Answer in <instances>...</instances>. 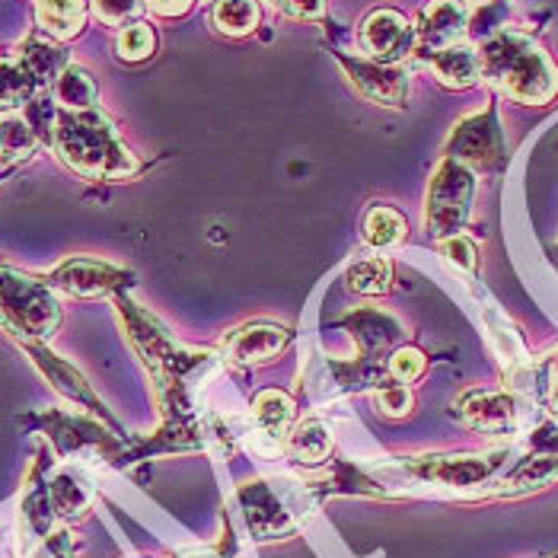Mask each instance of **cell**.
I'll return each instance as SVG.
<instances>
[{
	"label": "cell",
	"mask_w": 558,
	"mask_h": 558,
	"mask_svg": "<svg viewBox=\"0 0 558 558\" xmlns=\"http://www.w3.org/2000/svg\"><path fill=\"white\" fill-rule=\"evenodd\" d=\"M482 81L523 106H546L558 96V68L536 39L498 29L478 45Z\"/></svg>",
	"instance_id": "obj_1"
},
{
	"label": "cell",
	"mask_w": 558,
	"mask_h": 558,
	"mask_svg": "<svg viewBox=\"0 0 558 558\" xmlns=\"http://www.w3.org/2000/svg\"><path fill=\"white\" fill-rule=\"evenodd\" d=\"M51 144L58 157L84 179H129L137 172V160L119 137L109 116L99 109H58Z\"/></svg>",
	"instance_id": "obj_2"
},
{
	"label": "cell",
	"mask_w": 558,
	"mask_h": 558,
	"mask_svg": "<svg viewBox=\"0 0 558 558\" xmlns=\"http://www.w3.org/2000/svg\"><path fill=\"white\" fill-rule=\"evenodd\" d=\"M517 460V447H492L482 453H422V457H402L389 473H396L399 485H425L440 495H495L501 475L511 470Z\"/></svg>",
	"instance_id": "obj_3"
},
{
	"label": "cell",
	"mask_w": 558,
	"mask_h": 558,
	"mask_svg": "<svg viewBox=\"0 0 558 558\" xmlns=\"http://www.w3.org/2000/svg\"><path fill=\"white\" fill-rule=\"evenodd\" d=\"M253 539H284L316 511V492L288 475L256 478L236 492Z\"/></svg>",
	"instance_id": "obj_4"
},
{
	"label": "cell",
	"mask_w": 558,
	"mask_h": 558,
	"mask_svg": "<svg viewBox=\"0 0 558 558\" xmlns=\"http://www.w3.org/2000/svg\"><path fill=\"white\" fill-rule=\"evenodd\" d=\"M0 326L13 336L48 339L61 326V306L43 281L0 268Z\"/></svg>",
	"instance_id": "obj_5"
},
{
	"label": "cell",
	"mask_w": 558,
	"mask_h": 558,
	"mask_svg": "<svg viewBox=\"0 0 558 558\" xmlns=\"http://www.w3.org/2000/svg\"><path fill=\"white\" fill-rule=\"evenodd\" d=\"M475 202V172L450 157L440 160L434 170L425 198V230L440 243L447 236H457L466 230L473 217Z\"/></svg>",
	"instance_id": "obj_6"
},
{
	"label": "cell",
	"mask_w": 558,
	"mask_h": 558,
	"mask_svg": "<svg viewBox=\"0 0 558 558\" xmlns=\"http://www.w3.org/2000/svg\"><path fill=\"white\" fill-rule=\"evenodd\" d=\"M444 157L470 167L473 172L501 170L508 163V144H505V131H501V119H498V106L488 102L485 109L457 122V129L447 137Z\"/></svg>",
	"instance_id": "obj_7"
},
{
	"label": "cell",
	"mask_w": 558,
	"mask_h": 558,
	"mask_svg": "<svg viewBox=\"0 0 558 558\" xmlns=\"http://www.w3.org/2000/svg\"><path fill=\"white\" fill-rule=\"evenodd\" d=\"M453 415L466 428L482 430V434H517L523 425L526 405L514 389L475 387L457 396Z\"/></svg>",
	"instance_id": "obj_8"
},
{
	"label": "cell",
	"mask_w": 558,
	"mask_h": 558,
	"mask_svg": "<svg viewBox=\"0 0 558 558\" xmlns=\"http://www.w3.org/2000/svg\"><path fill=\"white\" fill-rule=\"evenodd\" d=\"M553 482H558V430L553 425H543L530 437V453H520L511 470L501 475L495 495L520 498Z\"/></svg>",
	"instance_id": "obj_9"
},
{
	"label": "cell",
	"mask_w": 558,
	"mask_h": 558,
	"mask_svg": "<svg viewBox=\"0 0 558 558\" xmlns=\"http://www.w3.org/2000/svg\"><path fill=\"white\" fill-rule=\"evenodd\" d=\"M332 58L344 68V77L351 86L374 106L402 109L409 99V74L399 64H380L374 58H348L342 51H332Z\"/></svg>",
	"instance_id": "obj_10"
},
{
	"label": "cell",
	"mask_w": 558,
	"mask_h": 558,
	"mask_svg": "<svg viewBox=\"0 0 558 558\" xmlns=\"http://www.w3.org/2000/svg\"><path fill=\"white\" fill-rule=\"evenodd\" d=\"M357 39L367 58L380 64H399L409 54H415V23H409L405 13L380 7L367 13V20L357 29Z\"/></svg>",
	"instance_id": "obj_11"
},
{
	"label": "cell",
	"mask_w": 558,
	"mask_h": 558,
	"mask_svg": "<svg viewBox=\"0 0 558 558\" xmlns=\"http://www.w3.org/2000/svg\"><path fill=\"white\" fill-rule=\"evenodd\" d=\"M470 36V7L463 0H430L415 23V54L425 61L450 45L466 43Z\"/></svg>",
	"instance_id": "obj_12"
},
{
	"label": "cell",
	"mask_w": 558,
	"mask_h": 558,
	"mask_svg": "<svg viewBox=\"0 0 558 558\" xmlns=\"http://www.w3.org/2000/svg\"><path fill=\"white\" fill-rule=\"evenodd\" d=\"M291 342V332L275 323H246L236 326L223 336L220 342V357L233 367H253L278 357L284 344Z\"/></svg>",
	"instance_id": "obj_13"
},
{
	"label": "cell",
	"mask_w": 558,
	"mask_h": 558,
	"mask_svg": "<svg viewBox=\"0 0 558 558\" xmlns=\"http://www.w3.org/2000/svg\"><path fill=\"white\" fill-rule=\"evenodd\" d=\"M129 271L109 265V262H96V258H68L51 271V288L71 294V298H102L109 291H116L119 284H125Z\"/></svg>",
	"instance_id": "obj_14"
},
{
	"label": "cell",
	"mask_w": 558,
	"mask_h": 558,
	"mask_svg": "<svg viewBox=\"0 0 558 558\" xmlns=\"http://www.w3.org/2000/svg\"><path fill=\"white\" fill-rule=\"evenodd\" d=\"M437 84L447 86V89H470L482 81V64H478V48L470 43L450 45L437 54L425 58Z\"/></svg>",
	"instance_id": "obj_15"
},
{
	"label": "cell",
	"mask_w": 558,
	"mask_h": 558,
	"mask_svg": "<svg viewBox=\"0 0 558 558\" xmlns=\"http://www.w3.org/2000/svg\"><path fill=\"white\" fill-rule=\"evenodd\" d=\"M253 418H256L258 434L278 450H284V437L298 418V405L288 392L281 389H262L253 399Z\"/></svg>",
	"instance_id": "obj_16"
},
{
	"label": "cell",
	"mask_w": 558,
	"mask_h": 558,
	"mask_svg": "<svg viewBox=\"0 0 558 558\" xmlns=\"http://www.w3.org/2000/svg\"><path fill=\"white\" fill-rule=\"evenodd\" d=\"M485 326H488V336L495 342V351L505 364V374L514 380L520 374L530 371V354H526V344L520 339L517 326L495 306H485Z\"/></svg>",
	"instance_id": "obj_17"
},
{
	"label": "cell",
	"mask_w": 558,
	"mask_h": 558,
	"mask_svg": "<svg viewBox=\"0 0 558 558\" xmlns=\"http://www.w3.org/2000/svg\"><path fill=\"white\" fill-rule=\"evenodd\" d=\"M284 453L301 466H323L332 457V437L319 418H306L298 428L288 430Z\"/></svg>",
	"instance_id": "obj_18"
},
{
	"label": "cell",
	"mask_w": 558,
	"mask_h": 558,
	"mask_svg": "<svg viewBox=\"0 0 558 558\" xmlns=\"http://www.w3.org/2000/svg\"><path fill=\"white\" fill-rule=\"evenodd\" d=\"M36 23L58 43L81 36L86 26V0H36Z\"/></svg>",
	"instance_id": "obj_19"
},
{
	"label": "cell",
	"mask_w": 558,
	"mask_h": 558,
	"mask_svg": "<svg viewBox=\"0 0 558 558\" xmlns=\"http://www.w3.org/2000/svg\"><path fill=\"white\" fill-rule=\"evenodd\" d=\"M361 236L371 250L377 253H389L396 246L405 243L409 236V220L399 215L392 205H371L364 211V223H361Z\"/></svg>",
	"instance_id": "obj_20"
},
{
	"label": "cell",
	"mask_w": 558,
	"mask_h": 558,
	"mask_svg": "<svg viewBox=\"0 0 558 558\" xmlns=\"http://www.w3.org/2000/svg\"><path fill=\"white\" fill-rule=\"evenodd\" d=\"M48 498H51L54 514L64 520H77L93 505V485L77 470H61L48 482Z\"/></svg>",
	"instance_id": "obj_21"
},
{
	"label": "cell",
	"mask_w": 558,
	"mask_h": 558,
	"mask_svg": "<svg viewBox=\"0 0 558 558\" xmlns=\"http://www.w3.org/2000/svg\"><path fill=\"white\" fill-rule=\"evenodd\" d=\"M344 288L361 298H384L392 291V262L387 256L354 258L344 271Z\"/></svg>",
	"instance_id": "obj_22"
},
{
	"label": "cell",
	"mask_w": 558,
	"mask_h": 558,
	"mask_svg": "<svg viewBox=\"0 0 558 558\" xmlns=\"http://www.w3.org/2000/svg\"><path fill=\"white\" fill-rule=\"evenodd\" d=\"M36 141H39V134L29 119H23L16 112H0V163L3 167L29 160L36 154Z\"/></svg>",
	"instance_id": "obj_23"
},
{
	"label": "cell",
	"mask_w": 558,
	"mask_h": 558,
	"mask_svg": "<svg viewBox=\"0 0 558 558\" xmlns=\"http://www.w3.org/2000/svg\"><path fill=\"white\" fill-rule=\"evenodd\" d=\"M54 96H58L61 109L84 112V109H96L99 86H96V81L89 77V71H86V68H81V64H68V68L58 74Z\"/></svg>",
	"instance_id": "obj_24"
},
{
	"label": "cell",
	"mask_w": 558,
	"mask_h": 558,
	"mask_svg": "<svg viewBox=\"0 0 558 558\" xmlns=\"http://www.w3.org/2000/svg\"><path fill=\"white\" fill-rule=\"evenodd\" d=\"M262 20V10H258V0H217L211 7V23H215L217 33L223 36H250Z\"/></svg>",
	"instance_id": "obj_25"
},
{
	"label": "cell",
	"mask_w": 558,
	"mask_h": 558,
	"mask_svg": "<svg viewBox=\"0 0 558 558\" xmlns=\"http://www.w3.org/2000/svg\"><path fill=\"white\" fill-rule=\"evenodd\" d=\"M374 405L387 418H405L415 409V392L409 384H399L389 377L380 387H374Z\"/></svg>",
	"instance_id": "obj_26"
},
{
	"label": "cell",
	"mask_w": 558,
	"mask_h": 558,
	"mask_svg": "<svg viewBox=\"0 0 558 558\" xmlns=\"http://www.w3.org/2000/svg\"><path fill=\"white\" fill-rule=\"evenodd\" d=\"M154 48H157V36H154V29L144 26V23H131V26H125V29L119 33V39H116V54H119L122 61H131V64L147 61V58L154 54Z\"/></svg>",
	"instance_id": "obj_27"
},
{
	"label": "cell",
	"mask_w": 558,
	"mask_h": 558,
	"mask_svg": "<svg viewBox=\"0 0 558 558\" xmlns=\"http://www.w3.org/2000/svg\"><path fill=\"white\" fill-rule=\"evenodd\" d=\"M440 256L450 268H457L460 275L475 278L478 275V246L470 233H457V236H447L440 240Z\"/></svg>",
	"instance_id": "obj_28"
},
{
	"label": "cell",
	"mask_w": 558,
	"mask_h": 558,
	"mask_svg": "<svg viewBox=\"0 0 558 558\" xmlns=\"http://www.w3.org/2000/svg\"><path fill=\"white\" fill-rule=\"evenodd\" d=\"M64 51L48 43H33L23 51V68L33 81H45V77H58L64 68Z\"/></svg>",
	"instance_id": "obj_29"
},
{
	"label": "cell",
	"mask_w": 558,
	"mask_h": 558,
	"mask_svg": "<svg viewBox=\"0 0 558 558\" xmlns=\"http://www.w3.org/2000/svg\"><path fill=\"white\" fill-rule=\"evenodd\" d=\"M33 354H36V361L45 367V374L54 380V387L61 389V392H68L71 399H77V402H86V405H96V399H93V392L86 389L84 377H77L71 367H64V364H58V361H45V351L43 348H33Z\"/></svg>",
	"instance_id": "obj_30"
},
{
	"label": "cell",
	"mask_w": 558,
	"mask_h": 558,
	"mask_svg": "<svg viewBox=\"0 0 558 558\" xmlns=\"http://www.w3.org/2000/svg\"><path fill=\"white\" fill-rule=\"evenodd\" d=\"M387 371L389 377L399 380V384H415V380H422V374L428 371V357H425V351H418V348H412V344H399V348L389 354Z\"/></svg>",
	"instance_id": "obj_31"
},
{
	"label": "cell",
	"mask_w": 558,
	"mask_h": 558,
	"mask_svg": "<svg viewBox=\"0 0 558 558\" xmlns=\"http://www.w3.org/2000/svg\"><path fill=\"white\" fill-rule=\"evenodd\" d=\"M147 10V0H93V13L106 26H131Z\"/></svg>",
	"instance_id": "obj_32"
},
{
	"label": "cell",
	"mask_w": 558,
	"mask_h": 558,
	"mask_svg": "<svg viewBox=\"0 0 558 558\" xmlns=\"http://www.w3.org/2000/svg\"><path fill=\"white\" fill-rule=\"evenodd\" d=\"M33 77L26 74V68H13V64H0V109L23 102L33 93Z\"/></svg>",
	"instance_id": "obj_33"
},
{
	"label": "cell",
	"mask_w": 558,
	"mask_h": 558,
	"mask_svg": "<svg viewBox=\"0 0 558 558\" xmlns=\"http://www.w3.org/2000/svg\"><path fill=\"white\" fill-rule=\"evenodd\" d=\"M271 3L291 16H301V20H316L323 13V0H271Z\"/></svg>",
	"instance_id": "obj_34"
},
{
	"label": "cell",
	"mask_w": 558,
	"mask_h": 558,
	"mask_svg": "<svg viewBox=\"0 0 558 558\" xmlns=\"http://www.w3.org/2000/svg\"><path fill=\"white\" fill-rule=\"evenodd\" d=\"M546 371H549V389H546V405L549 412L558 418V348L549 354L546 361Z\"/></svg>",
	"instance_id": "obj_35"
},
{
	"label": "cell",
	"mask_w": 558,
	"mask_h": 558,
	"mask_svg": "<svg viewBox=\"0 0 558 558\" xmlns=\"http://www.w3.org/2000/svg\"><path fill=\"white\" fill-rule=\"evenodd\" d=\"M192 3L195 0H147V7L154 13H160V16H182V13L192 10Z\"/></svg>",
	"instance_id": "obj_36"
},
{
	"label": "cell",
	"mask_w": 558,
	"mask_h": 558,
	"mask_svg": "<svg viewBox=\"0 0 558 558\" xmlns=\"http://www.w3.org/2000/svg\"><path fill=\"white\" fill-rule=\"evenodd\" d=\"M172 558H220V556H217L215 549H202V546H198V549H182V553H175Z\"/></svg>",
	"instance_id": "obj_37"
},
{
	"label": "cell",
	"mask_w": 558,
	"mask_h": 558,
	"mask_svg": "<svg viewBox=\"0 0 558 558\" xmlns=\"http://www.w3.org/2000/svg\"><path fill=\"white\" fill-rule=\"evenodd\" d=\"M463 3H473V7H482V3H488V0H463Z\"/></svg>",
	"instance_id": "obj_38"
},
{
	"label": "cell",
	"mask_w": 558,
	"mask_h": 558,
	"mask_svg": "<svg viewBox=\"0 0 558 558\" xmlns=\"http://www.w3.org/2000/svg\"><path fill=\"white\" fill-rule=\"evenodd\" d=\"M556 250H558V246H556Z\"/></svg>",
	"instance_id": "obj_39"
}]
</instances>
